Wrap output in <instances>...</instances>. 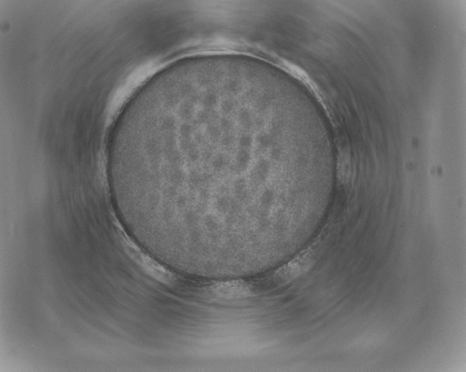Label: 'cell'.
Wrapping results in <instances>:
<instances>
[{
	"instance_id": "6da1fadb",
	"label": "cell",
	"mask_w": 466,
	"mask_h": 372,
	"mask_svg": "<svg viewBox=\"0 0 466 372\" xmlns=\"http://www.w3.org/2000/svg\"><path fill=\"white\" fill-rule=\"evenodd\" d=\"M314 255L312 251H308L289 263L287 266L281 268L278 274V283L286 284L297 278L307 270H309L314 264Z\"/></svg>"
},
{
	"instance_id": "7a4b0ae2",
	"label": "cell",
	"mask_w": 466,
	"mask_h": 372,
	"mask_svg": "<svg viewBox=\"0 0 466 372\" xmlns=\"http://www.w3.org/2000/svg\"><path fill=\"white\" fill-rule=\"evenodd\" d=\"M213 292L218 297L226 299H235L248 297L252 290L243 281H226L213 286Z\"/></svg>"
}]
</instances>
